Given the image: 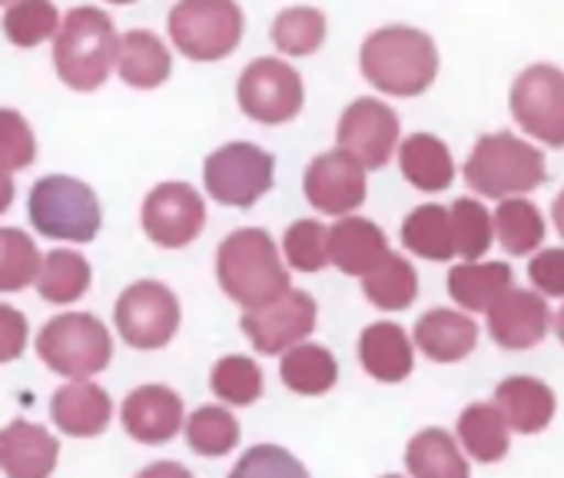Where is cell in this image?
<instances>
[{
	"instance_id": "6da1fadb",
	"label": "cell",
	"mask_w": 564,
	"mask_h": 478,
	"mask_svg": "<svg viewBox=\"0 0 564 478\" xmlns=\"http://www.w3.org/2000/svg\"><path fill=\"white\" fill-rule=\"evenodd\" d=\"M290 273L293 270L286 267V257L259 226L232 229L216 250L219 290L242 309H259L293 290Z\"/></svg>"
},
{
	"instance_id": "7a4b0ae2",
	"label": "cell",
	"mask_w": 564,
	"mask_h": 478,
	"mask_svg": "<svg viewBox=\"0 0 564 478\" xmlns=\"http://www.w3.org/2000/svg\"><path fill=\"white\" fill-rule=\"evenodd\" d=\"M359 70L386 97H422L438 77V47L419 28L389 24L362 41Z\"/></svg>"
},
{
	"instance_id": "3957f363",
	"label": "cell",
	"mask_w": 564,
	"mask_h": 478,
	"mask_svg": "<svg viewBox=\"0 0 564 478\" xmlns=\"http://www.w3.org/2000/svg\"><path fill=\"white\" fill-rule=\"evenodd\" d=\"M120 34L107 11L74 8L64 14V24L54 37V70L64 87L77 94L100 90L117 70Z\"/></svg>"
},
{
	"instance_id": "277c9868",
	"label": "cell",
	"mask_w": 564,
	"mask_h": 478,
	"mask_svg": "<svg viewBox=\"0 0 564 478\" xmlns=\"http://www.w3.org/2000/svg\"><path fill=\"white\" fill-rule=\"evenodd\" d=\"M462 173L481 199H508L538 189L547 180V160L531 140L514 133H485L471 146Z\"/></svg>"
},
{
	"instance_id": "5b68a950",
	"label": "cell",
	"mask_w": 564,
	"mask_h": 478,
	"mask_svg": "<svg viewBox=\"0 0 564 478\" xmlns=\"http://www.w3.org/2000/svg\"><path fill=\"white\" fill-rule=\"evenodd\" d=\"M28 216L41 236L61 239V243H90L104 226V209L94 186L67 173L41 176L31 186Z\"/></svg>"
},
{
	"instance_id": "8992f818",
	"label": "cell",
	"mask_w": 564,
	"mask_h": 478,
	"mask_svg": "<svg viewBox=\"0 0 564 478\" xmlns=\"http://www.w3.org/2000/svg\"><path fill=\"white\" fill-rule=\"evenodd\" d=\"M173 47L196 64L226 61L246 34V18L236 0H176L166 14Z\"/></svg>"
},
{
	"instance_id": "52a82bcc",
	"label": "cell",
	"mask_w": 564,
	"mask_h": 478,
	"mask_svg": "<svg viewBox=\"0 0 564 478\" xmlns=\"http://www.w3.org/2000/svg\"><path fill=\"white\" fill-rule=\"evenodd\" d=\"M37 356L64 379H94L113 359V336L94 313H61L37 333Z\"/></svg>"
},
{
	"instance_id": "ba28073f",
	"label": "cell",
	"mask_w": 564,
	"mask_h": 478,
	"mask_svg": "<svg viewBox=\"0 0 564 478\" xmlns=\"http://www.w3.org/2000/svg\"><path fill=\"white\" fill-rule=\"evenodd\" d=\"M236 104L249 120L262 127L290 123L303 113L306 104L303 74L282 57H256L236 80Z\"/></svg>"
},
{
	"instance_id": "9c48e42d",
	"label": "cell",
	"mask_w": 564,
	"mask_h": 478,
	"mask_svg": "<svg viewBox=\"0 0 564 478\" xmlns=\"http://www.w3.org/2000/svg\"><path fill=\"white\" fill-rule=\"evenodd\" d=\"M275 183V156L256 143L232 140L213 150L203 163V186L219 206L249 209Z\"/></svg>"
},
{
	"instance_id": "30bf717a",
	"label": "cell",
	"mask_w": 564,
	"mask_h": 478,
	"mask_svg": "<svg viewBox=\"0 0 564 478\" xmlns=\"http://www.w3.org/2000/svg\"><path fill=\"white\" fill-rule=\"evenodd\" d=\"M180 323H183L180 300L160 280L130 283L113 306V326L120 339L143 352L170 346L173 336L180 333Z\"/></svg>"
},
{
	"instance_id": "8fae6325",
	"label": "cell",
	"mask_w": 564,
	"mask_h": 478,
	"mask_svg": "<svg viewBox=\"0 0 564 478\" xmlns=\"http://www.w3.org/2000/svg\"><path fill=\"white\" fill-rule=\"evenodd\" d=\"M514 123L538 143L564 146V70L554 64L524 67L508 94Z\"/></svg>"
},
{
	"instance_id": "7c38bea8",
	"label": "cell",
	"mask_w": 564,
	"mask_h": 478,
	"mask_svg": "<svg viewBox=\"0 0 564 478\" xmlns=\"http://www.w3.org/2000/svg\"><path fill=\"white\" fill-rule=\"evenodd\" d=\"M319 323V303L306 290H286L279 300L242 309V333L259 356H282L293 346L306 343Z\"/></svg>"
},
{
	"instance_id": "4fadbf2b",
	"label": "cell",
	"mask_w": 564,
	"mask_h": 478,
	"mask_svg": "<svg viewBox=\"0 0 564 478\" xmlns=\"http://www.w3.org/2000/svg\"><path fill=\"white\" fill-rule=\"evenodd\" d=\"M140 226L150 236V243L163 250H183L206 226V199L189 183H160L143 196Z\"/></svg>"
},
{
	"instance_id": "5bb4252c",
	"label": "cell",
	"mask_w": 564,
	"mask_h": 478,
	"mask_svg": "<svg viewBox=\"0 0 564 478\" xmlns=\"http://www.w3.org/2000/svg\"><path fill=\"white\" fill-rule=\"evenodd\" d=\"M402 143L399 113L379 97L352 100L336 127V146L352 153L366 170H382Z\"/></svg>"
},
{
	"instance_id": "9a60e30c",
	"label": "cell",
	"mask_w": 564,
	"mask_h": 478,
	"mask_svg": "<svg viewBox=\"0 0 564 478\" xmlns=\"http://www.w3.org/2000/svg\"><path fill=\"white\" fill-rule=\"evenodd\" d=\"M303 193L316 213L349 216L369 196V170L346 150H326L310 160L303 176Z\"/></svg>"
},
{
	"instance_id": "2e32d148",
	"label": "cell",
	"mask_w": 564,
	"mask_h": 478,
	"mask_svg": "<svg viewBox=\"0 0 564 478\" xmlns=\"http://www.w3.org/2000/svg\"><path fill=\"white\" fill-rule=\"evenodd\" d=\"M485 316H488V336L501 349H511V352L538 346L554 326L547 296H541L538 290H518V286H511Z\"/></svg>"
},
{
	"instance_id": "e0dca14e",
	"label": "cell",
	"mask_w": 564,
	"mask_h": 478,
	"mask_svg": "<svg viewBox=\"0 0 564 478\" xmlns=\"http://www.w3.org/2000/svg\"><path fill=\"white\" fill-rule=\"evenodd\" d=\"M120 422L123 432L140 442V445H163L170 438H176V432H183L186 425V409L180 392H173L170 385H137L120 409Z\"/></svg>"
},
{
	"instance_id": "ac0fdd59",
	"label": "cell",
	"mask_w": 564,
	"mask_h": 478,
	"mask_svg": "<svg viewBox=\"0 0 564 478\" xmlns=\"http://www.w3.org/2000/svg\"><path fill=\"white\" fill-rule=\"evenodd\" d=\"M389 236L382 226H376L366 216H339L329 226V260L346 276H369L386 257H389Z\"/></svg>"
},
{
	"instance_id": "d6986e66",
	"label": "cell",
	"mask_w": 564,
	"mask_h": 478,
	"mask_svg": "<svg viewBox=\"0 0 564 478\" xmlns=\"http://www.w3.org/2000/svg\"><path fill=\"white\" fill-rule=\"evenodd\" d=\"M51 419L70 438H97L113 419V399L94 379H67L51 399Z\"/></svg>"
},
{
	"instance_id": "ffe728a7",
	"label": "cell",
	"mask_w": 564,
	"mask_h": 478,
	"mask_svg": "<svg viewBox=\"0 0 564 478\" xmlns=\"http://www.w3.org/2000/svg\"><path fill=\"white\" fill-rule=\"evenodd\" d=\"M61 442L28 419L0 428V471L8 478H51L57 468Z\"/></svg>"
},
{
	"instance_id": "44dd1931",
	"label": "cell",
	"mask_w": 564,
	"mask_h": 478,
	"mask_svg": "<svg viewBox=\"0 0 564 478\" xmlns=\"http://www.w3.org/2000/svg\"><path fill=\"white\" fill-rule=\"evenodd\" d=\"M415 349L438 366H452L462 362L475 352L478 346V323L471 319V313L465 309H429L419 323H415Z\"/></svg>"
},
{
	"instance_id": "7402d4cb",
	"label": "cell",
	"mask_w": 564,
	"mask_h": 478,
	"mask_svg": "<svg viewBox=\"0 0 564 478\" xmlns=\"http://www.w3.org/2000/svg\"><path fill=\"white\" fill-rule=\"evenodd\" d=\"M359 362L376 382H405L415 369V339L399 323H372L359 336Z\"/></svg>"
},
{
	"instance_id": "603a6c76",
	"label": "cell",
	"mask_w": 564,
	"mask_h": 478,
	"mask_svg": "<svg viewBox=\"0 0 564 478\" xmlns=\"http://www.w3.org/2000/svg\"><path fill=\"white\" fill-rule=\"evenodd\" d=\"M495 405L508 419L511 432L518 435H538L554 422L557 395L547 382L531 376H508L495 389Z\"/></svg>"
},
{
	"instance_id": "cb8c5ba5",
	"label": "cell",
	"mask_w": 564,
	"mask_h": 478,
	"mask_svg": "<svg viewBox=\"0 0 564 478\" xmlns=\"http://www.w3.org/2000/svg\"><path fill=\"white\" fill-rule=\"evenodd\" d=\"M117 74L133 90H156L173 74V54L153 31H127L120 34Z\"/></svg>"
},
{
	"instance_id": "d4e9b609",
	"label": "cell",
	"mask_w": 564,
	"mask_h": 478,
	"mask_svg": "<svg viewBox=\"0 0 564 478\" xmlns=\"http://www.w3.org/2000/svg\"><path fill=\"white\" fill-rule=\"evenodd\" d=\"M514 286V273L508 263H481V260H462L448 270V296L465 313H488L508 290Z\"/></svg>"
},
{
	"instance_id": "484cf974",
	"label": "cell",
	"mask_w": 564,
	"mask_h": 478,
	"mask_svg": "<svg viewBox=\"0 0 564 478\" xmlns=\"http://www.w3.org/2000/svg\"><path fill=\"white\" fill-rule=\"evenodd\" d=\"M399 170L422 193H442L455 180V160L442 137L435 133H409L399 143Z\"/></svg>"
},
{
	"instance_id": "4316f807",
	"label": "cell",
	"mask_w": 564,
	"mask_h": 478,
	"mask_svg": "<svg viewBox=\"0 0 564 478\" xmlns=\"http://www.w3.org/2000/svg\"><path fill=\"white\" fill-rule=\"evenodd\" d=\"M405 468L412 478H471L468 455L445 428H422L405 445Z\"/></svg>"
},
{
	"instance_id": "83f0119b",
	"label": "cell",
	"mask_w": 564,
	"mask_h": 478,
	"mask_svg": "<svg viewBox=\"0 0 564 478\" xmlns=\"http://www.w3.org/2000/svg\"><path fill=\"white\" fill-rule=\"evenodd\" d=\"M458 442L465 448V455H471L481 465H495L508 455L511 448V425L501 415V409L495 402H471L462 409L458 415Z\"/></svg>"
},
{
	"instance_id": "f1b7e54d",
	"label": "cell",
	"mask_w": 564,
	"mask_h": 478,
	"mask_svg": "<svg viewBox=\"0 0 564 478\" xmlns=\"http://www.w3.org/2000/svg\"><path fill=\"white\" fill-rule=\"evenodd\" d=\"M279 379L296 395H326L339 382V362L326 346L306 339L279 356Z\"/></svg>"
},
{
	"instance_id": "f546056e",
	"label": "cell",
	"mask_w": 564,
	"mask_h": 478,
	"mask_svg": "<svg viewBox=\"0 0 564 478\" xmlns=\"http://www.w3.org/2000/svg\"><path fill=\"white\" fill-rule=\"evenodd\" d=\"M402 247L432 263L455 260V239H452V213L442 203H422L415 206L402 222Z\"/></svg>"
},
{
	"instance_id": "4dcf8cb0",
	"label": "cell",
	"mask_w": 564,
	"mask_h": 478,
	"mask_svg": "<svg viewBox=\"0 0 564 478\" xmlns=\"http://www.w3.org/2000/svg\"><path fill=\"white\" fill-rule=\"evenodd\" d=\"M544 216L528 196L498 199L495 209V239L508 257H534L544 243Z\"/></svg>"
},
{
	"instance_id": "1f68e13d",
	"label": "cell",
	"mask_w": 564,
	"mask_h": 478,
	"mask_svg": "<svg viewBox=\"0 0 564 478\" xmlns=\"http://www.w3.org/2000/svg\"><path fill=\"white\" fill-rule=\"evenodd\" d=\"M90 280H94V270L87 263L84 253L77 250H51L41 263V273H37V293L44 303H54V306H70L77 303L87 290H90Z\"/></svg>"
},
{
	"instance_id": "d6a6232c",
	"label": "cell",
	"mask_w": 564,
	"mask_h": 478,
	"mask_svg": "<svg viewBox=\"0 0 564 478\" xmlns=\"http://www.w3.org/2000/svg\"><path fill=\"white\" fill-rule=\"evenodd\" d=\"M366 300L382 313H402L419 300V273L402 253H389L369 276H362Z\"/></svg>"
},
{
	"instance_id": "836d02e7",
	"label": "cell",
	"mask_w": 564,
	"mask_h": 478,
	"mask_svg": "<svg viewBox=\"0 0 564 478\" xmlns=\"http://www.w3.org/2000/svg\"><path fill=\"white\" fill-rule=\"evenodd\" d=\"M326 31H329V21H326V14L319 8L296 4V8H286V11L275 14L269 37H272L279 54L313 57L326 44Z\"/></svg>"
},
{
	"instance_id": "e575fe53",
	"label": "cell",
	"mask_w": 564,
	"mask_h": 478,
	"mask_svg": "<svg viewBox=\"0 0 564 478\" xmlns=\"http://www.w3.org/2000/svg\"><path fill=\"white\" fill-rule=\"evenodd\" d=\"M61 24L64 14L57 11L54 0H14L4 11V37L21 51L54 41Z\"/></svg>"
},
{
	"instance_id": "d590c367",
	"label": "cell",
	"mask_w": 564,
	"mask_h": 478,
	"mask_svg": "<svg viewBox=\"0 0 564 478\" xmlns=\"http://www.w3.org/2000/svg\"><path fill=\"white\" fill-rule=\"evenodd\" d=\"M183 435L196 455L219 458L239 445V422L226 405H199L196 412H189Z\"/></svg>"
},
{
	"instance_id": "8d00e7d4",
	"label": "cell",
	"mask_w": 564,
	"mask_h": 478,
	"mask_svg": "<svg viewBox=\"0 0 564 478\" xmlns=\"http://www.w3.org/2000/svg\"><path fill=\"white\" fill-rule=\"evenodd\" d=\"M448 213H452L455 257L458 260H481L491 250V239H495V213L475 196H458L448 206Z\"/></svg>"
},
{
	"instance_id": "74e56055",
	"label": "cell",
	"mask_w": 564,
	"mask_h": 478,
	"mask_svg": "<svg viewBox=\"0 0 564 478\" xmlns=\"http://www.w3.org/2000/svg\"><path fill=\"white\" fill-rule=\"evenodd\" d=\"M41 250L18 226H0V293H21L37 283Z\"/></svg>"
},
{
	"instance_id": "f35d334b",
	"label": "cell",
	"mask_w": 564,
	"mask_h": 478,
	"mask_svg": "<svg viewBox=\"0 0 564 478\" xmlns=\"http://www.w3.org/2000/svg\"><path fill=\"white\" fill-rule=\"evenodd\" d=\"M209 389L223 405H236L246 409L256 399H262V369L256 366V359L249 356H223L213 369H209Z\"/></svg>"
},
{
	"instance_id": "ab89813d",
	"label": "cell",
	"mask_w": 564,
	"mask_h": 478,
	"mask_svg": "<svg viewBox=\"0 0 564 478\" xmlns=\"http://www.w3.org/2000/svg\"><path fill=\"white\" fill-rule=\"evenodd\" d=\"M282 257L296 273H319L333 267L329 260V226L319 219H296L282 232Z\"/></svg>"
},
{
	"instance_id": "60d3db41",
	"label": "cell",
	"mask_w": 564,
	"mask_h": 478,
	"mask_svg": "<svg viewBox=\"0 0 564 478\" xmlns=\"http://www.w3.org/2000/svg\"><path fill=\"white\" fill-rule=\"evenodd\" d=\"M229 478H310V471L290 448L259 442L249 452H242Z\"/></svg>"
},
{
	"instance_id": "b9f144b4",
	"label": "cell",
	"mask_w": 564,
	"mask_h": 478,
	"mask_svg": "<svg viewBox=\"0 0 564 478\" xmlns=\"http://www.w3.org/2000/svg\"><path fill=\"white\" fill-rule=\"evenodd\" d=\"M34 160H37L34 127L14 107H0V163H8L18 173L34 166Z\"/></svg>"
},
{
	"instance_id": "7bdbcfd3",
	"label": "cell",
	"mask_w": 564,
	"mask_h": 478,
	"mask_svg": "<svg viewBox=\"0 0 564 478\" xmlns=\"http://www.w3.org/2000/svg\"><path fill=\"white\" fill-rule=\"evenodd\" d=\"M531 286L547 300H564V247L538 250L528 263Z\"/></svg>"
},
{
	"instance_id": "ee69618b",
	"label": "cell",
	"mask_w": 564,
	"mask_h": 478,
	"mask_svg": "<svg viewBox=\"0 0 564 478\" xmlns=\"http://www.w3.org/2000/svg\"><path fill=\"white\" fill-rule=\"evenodd\" d=\"M28 339H31L28 316L8 303H0V366L21 359L28 349Z\"/></svg>"
},
{
	"instance_id": "f6af8a7d",
	"label": "cell",
	"mask_w": 564,
	"mask_h": 478,
	"mask_svg": "<svg viewBox=\"0 0 564 478\" xmlns=\"http://www.w3.org/2000/svg\"><path fill=\"white\" fill-rule=\"evenodd\" d=\"M137 478H196V475L180 461H153L143 471H137Z\"/></svg>"
},
{
	"instance_id": "bcb514c9",
	"label": "cell",
	"mask_w": 564,
	"mask_h": 478,
	"mask_svg": "<svg viewBox=\"0 0 564 478\" xmlns=\"http://www.w3.org/2000/svg\"><path fill=\"white\" fill-rule=\"evenodd\" d=\"M14 203V170L0 163V216H4Z\"/></svg>"
},
{
	"instance_id": "7dc6e473",
	"label": "cell",
	"mask_w": 564,
	"mask_h": 478,
	"mask_svg": "<svg viewBox=\"0 0 564 478\" xmlns=\"http://www.w3.org/2000/svg\"><path fill=\"white\" fill-rule=\"evenodd\" d=\"M551 219H554V229H557L561 239H564V189L551 199Z\"/></svg>"
},
{
	"instance_id": "c3c4849f",
	"label": "cell",
	"mask_w": 564,
	"mask_h": 478,
	"mask_svg": "<svg viewBox=\"0 0 564 478\" xmlns=\"http://www.w3.org/2000/svg\"><path fill=\"white\" fill-rule=\"evenodd\" d=\"M554 333H557V339H561V346H564V306H561V313L554 316Z\"/></svg>"
},
{
	"instance_id": "681fc988",
	"label": "cell",
	"mask_w": 564,
	"mask_h": 478,
	"mask_svg": "<svg viewBox=\"0 0 564 478\" xmlns=\"http://www.w3.org/2000/svg\"><path fill=\"white\" fill-rule=\"evenodd\" d=\"M107 4H133V0H107Z\"/></svg>"
},
{
	"instance_id": "f907efd6",
	"label": "cell",
	"mask_w": 564,
	"mask_h": 478,
	"mask_svg": "<svg viewBox=\"0 0 564 478\" xmlns=\"http://www.w3.org/2000/svg\"><path fill=\"white\" fill-rule=\"evenodd\" d=\"M14 4V0H0V8H11Z\"/></svg>"
},
{
	"instance_id": "816d5d0a",
	"label": "cell",
	"mask_w": 564,
	"mask_h": 478,
	"mask_svg": "<svg viewBox=\"0 0 564 478\" xmlns=\"http://www.w3.org/2000/svg\"><path fill=\"white\" fill-rule=\"evenodd\" d=\"M382 478H402V475H382ZM412 478V475H409Z\"/></svg>"
}]
</instances>
